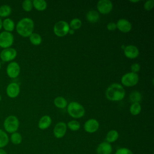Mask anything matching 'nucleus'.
Listing matches in <instances>:
<instances>
[{
    "label": "nucleus",
    "instance_id": "f257e3e1",
    "mask_svg": "<svg viewBox=\"0 0 154 154\" xmlns=\"http://www.w3.org/2000/svg\"><path fill=\"white\" fill-rule=\"evenodd\" d=\"M106 98L111 101H119L122 100L125 96L124 88L118 83L110 85L106 90Z\"/></svg>",
    "mask_w": 154,
    "mask_h": 154
},
{
    "label": "nucleus",
    "instance_id": "f03ea898",
    "mask_svg": "<svg viewBox=\"0 0 154 154\" xmlns=\"http://www.w3.org/2000/svg\"><path fill=\"white\" fill-rule=\"evenodd\" d=\"M34 27L33 20L29 17H25L18 22L16 25V31L20 35L26 37L32 33Z\"/></svg>",
    "mask_w": 154,
    "mask_h": 154
},
{
    "label": "nucleus",
    "instance_id": "7ed1b4c3",
    "mask_svg": "<svg viewBox=\"0 0 154 154\" xmlns=\"http://www.w3.org/2000/svg\"><path fill=\"white\" fill-rule=\"evenodd\" d=\"M67 112L71 117L75 119H79L84 116L85 109L80 103L76 102H72L67 106Z\"/></svg>",
    "mask_w": 154,
    "mask_h": 154
},
{
    "label": "nucleus",
    "instance_id": "20e7f679",
    "mask_svg": "<svg viewBox=\"0 0 154 154\" xmlns=\"http://www.w3.org/2000/svg\"><path fill=\"white\" fill-rule=\"evenodd\" d=\"M19 126V122L15 116H9L4 122V128L6 132L13 134L16 132Z\"/></svg>",
    "mask_w": 154,
    "mask_h": 154
},
{
    "label": "nucleus",
    "instance_id": "39448f33",
    "mask_svg": "<svg viewBox=\"0 0 154 154\" xmlns=\"http://www.w3.org/2000/svg\"><path fill=\"white\" fill-rule=\"evenodd\" d=\"M54 32L58 37H63L68 34L70 29L69 24L66 22L60 20L55 23L54 26Z\"/></svg>",
    "mask_w": 154,
    "mask_h": 154
},
{
    "label": "nucleus",
    "instance_id": "423d86ee",
    "mask_svg": "<svg viewBox=\"0 0 154 154\" xmlns=\"http://www.w3.org/2000/svg\"><path fill=\"white\" fill-rule=\"evenodd\" d=\"M139 81V77L137 73L129 72L123 75L121 78V82L123 85L126 87H133Z\"/></svg>",
    "mask_w": 154,
    "mask_h": 154
},
{
    "label": "nucleus",
    "instance_id": "0eeeda50",
    "mask_svg": "<svg viewBox=\"0 0 154 154\" xmlns=\"http://www.w3.org/2000/svg\"><path fill=\"white\" fill-rule=\"evenodd\" d=\"M13 35L7 31H3L0 33V47L6 49L10 48L13 43Z\"/></svg>",
    "mask_w": 154,
    "mask_h": 154
},
{
    "label": "nucleus",
    "instance_id": "6e6552de",
    "mask_svg": "<svg viewBox=\"0 0 154 154\" xmlns=\"http://www.w3.org/2000/svg\"><path fill=\"white\" fill-rule=\"evenodd\" d=\"M97 9L101 14H108L112 9V3L109 0H100L97 4Z\"/></svg>",
    "mask_w": 154,
    "mask_h": 154
},
{
    "label": "nucleus",
    "instance_id": "1a4fd4ad",
    "mask_svg": "<svg viewBox=\"0 0 154 154\" xmlns=\"http://www.w3.org/2000/svg\"><path fill=\"white\" fill-rule=\"evenodd\" d=\"M17 55V51L14 48H8L4 49L1 54L0 57L4 62H8L14 60Z\"/></svg>",
    "mask_w": 154,
    "mask_h": 154
},
{
    "label": "nucleus",
    "instance_id": "9d476101",
    "mask_svg": "<svg viewBox=\"0 0 154 154\" xmlns=\"http://www.w3.org/2000/svg\"><path fill=\"white\" fill-rule=\"evenodd\" d=\"M6 71L10 78H15L17 77L20 73V66L16 62H11L8 64Z\"/></svg>",
    "mask_w": 154,
    "mask_h": 154
},
{
    "label": "nucleus",
    "instance_id": "9b49d317",
    "mask_svg": "<svg viewBox=\"0 0 154 154\" xmlns=\"http://www.w3.org/2000/svg\"><path fill=\"white\" fill-rule=\"evenodd\" d=\"M99 127V123L98 121L94 119H88L84 123V129L87 132L94 133L96 132Z\"/></svg>",
    "mask_w": 154,
    "mask_h": 154
},
{
    "label": "nucleus",
    "instance_id": "f8f14e48",
    "mask_svg": "<svg viewBox=\"0 0 154 154\" xmlns=\"http://www.w3.org/2000/svg\"><path fill=\"white\" fill-rule=\"evenodd\" d=\"M67 131V125L64 122L57 123L54 128V135L57 138H63Z\"/></svg>",
    "mask_w": 154,
    "mask_h": 154
},
{
    "label": "nucleus",
    "instance_id": "ddd939ff",
    "mask_svg": "<svg viewBox=\"0 0 154 154\" xmlns=\"http://www.w3.org/2000/svg\"><path fill=\"white\" fill-rule=\"evenodd\" d=\"M6 92L8 97L11 98H15L20 93V87L18 84L16 82H11L8 85Z\"/></svg>",
    "mask_w": 154,
    "mask_h": 154
},
{
    "label": "nucleus",
    "instance_id": "4468645a",
    "mask_svg": "<svg viewBox=\"0 0 154 154\" xmlns=\"http://www.w3.org/2000/svg\"><path fill=\"white\" fill-rule=\"evenodd\" d=\"M125 55L131 59H134L139 55V50L134 45H128L124 48Z\"/></svg>",
    "mask_w": 154,
    "mask_h": 154
},
{
    "label": "nucleus",
    "instance_id": "2eb2a0df",
    "mask_svg": "<svg viewBox=\"0 0 154 154\" xmlns=\"http://www.w3.org/2000/svg\"><path fill=\"white\" fill-rule=\"evenodd\" d=\"M117 28L122 32H128L132 28V25L129 21L125 19H120L117 23Z\"/></svg>",
    "mask_w": 154,
    "mask_h": 154
},
{
    "label": "nucleus",
    "instance_id": "dca6fc26",
    "mask_svg": "<svg viewBox=\"0 0 154 154\" xmlns=\"http://www.w3.org/2000/svg\"><path fill=\"white\" fill-rule=\"evenodd\" d=\"M112 151V146L110 143L103 141L99 144L97 147V154H111Z\"/></svg>",
    "mask_w": 154,
    "mask_h": 154
},
{
    "label": "nucleus",
    "instance_id": "f3484780",
    "mask_svg": "<svg viewBox=\"0 0 154 154\" xmlns=\"http://www.w3.org/2000/svg\"><path fill=\"white\" fill-rule=\"evenodd\" d=\"M51 123H52L51 118L49 116L45 115L42 117L41 119H40L38 123V126L40 129L44 130L48 128L51 125Z\"/></svg>",
    "mask_w": 154,
    "mask_h": 154
},
{
    "label": "nucleus",
    "instance_id": "a211bd4d",
    "mask_svg": "<svg viewBox=\"0 0 154 154\" xmlns=\"http://www.w3.org/2000/svg\"><path fill=\"white\" fill-rule=\"evenodd\" d=\"M86 18L88 22L91 23H95L99 19V13L94 10H90L86 14Z\"/></svg>",
    "mask_w": 154,
    "mask_h": 154
},
{
    "label": "nucleus",
    "instance_id": "6ab92c4d",
    "mask_svg": "<svg viewBox=\"0 0 154 154\" xmlns=\"http://www.w3.org/2000/svg\"><path fill=\"white\" fill-rule=\"evenodd\" d=\"M118 138H119V133L116 130L109 131L106 135V142L109 143H114L118 139Z\"/></svg>",
    "mask_w": 154,
    "mask_h": 154
},
{
    "label": "nucleus",
    "instance_id": "aec40b11",
    "mask_svg": "<svg viewBox=\"0 0 154 154\" xmlns=\"http://www.w3.org/2000/svg\"><path fill=\"white\" fill-rule=\"evenodd\" d=\"M9 142V138L7 134L0 129V149L5 147Z\"/></svg>",
    "mask_w": 154,
    "mask_h": 154
},
{
    "label": "nucleus",
    "instance_id": "412c9836",
    "mask_svg": "<svg viewBox=\"0 0 154 154\" xmlns=\"http://www.w3.org/2000/svg\"><path fill=\"white\" fill-rule=\"evenodd\" d=\"M2 26L5 31L10 32L13 31L14 28V23L11 19L7 18L2 22Z\"/></svg>",
    "mask_w": 154,
    "mask_h": 154
},
{
    "label": "nucleus",
    "instance_id": "4be33fe9",
    "mask_svg": "<svg viewBox=\"0 0 154 154\" xmlns=\"http://www.w3.org/2000/svg\"><path fill=\"white\" fill-rule=\"evenodd\" d=\"M32 5L38 11H43L47 7V3L44 0H34Z\"/></svg>",
    "mask_w": 154,
    "mask_h": 154
},
{
    "label": "nucleus",
    "instance_id": "5701e85b",
    "mask_svg": "<svg viewBox=\"0 0 154 154\" xmlns=\"http://www.w3.org/2000/svg\"><path fill=\"white\" fill-rule=\"evenodd\" d=\"M54 105H55V106H57L58 108H61V109L66 108L67 105V102L66 99L61 96L57 97L54 99Z\"/></svg>",
    "mask_w": 154,
    "mask_h": 154
},
{
    "label": "nucleus",
    "instance_id": "b1692460",
    "mask_svg": "<svg viewBox=\"0 0 154 154\" xmlns=\"http://www.w3.org/2000/svg\"><path fill=\"white\" fill-rule=\"evenodd\" d=\"M141 94L137 90L132 91L129 94V99L133 103H139L141 100Z\"/></svg>",
    "mask_w": 154,
    "mask_h": 154
},
{
    "label": "nucleus",
    "instance_id": "393cba45",
    "mask_svg": "<svg viewBox=\"0 0 154 154\" xmlns=\"http://www.w3.org/2000/svg\"><path fill=\"white\" fill-rule=\"evenodd\" d=\"M29 37V40L31 43L34 45H39L42 43V37L37 33L32 32Z\"/></svg>",
    "mask_w": 154,
    "mask_h": 154
},
{
    "label": "nucleus",
    "instance_id": "a878e982",
    "mask_svg": "<svg viewBox=\"0 0 154 154\" xmlns=\"http://www.w3.org/2000/svg\"><path fill=\"white\" fill-rule=\"evenodd\" d=\"M10 140L11 143L15 145H18L21 143L22 141V137L20 134L19 132H14L11 135L10 137Z\"/></svg>",
    "mask_w": 154,
    "mask_h": 154
},
{
    "label": "nucleus",
    "instance_id": "bb28decb",
    "mask_svg": "<svg viewBox=\"0 0 154 154\" xmlns=\"http://www.w3.org/2000/svg\"><path fill=\"white\" fill-rule=\"evenodd\" d=\"M141 107L140 104V103H133L131 106H130V112L134 115V116H137L141 112Z\"/></svg>",
    "mask_w": 154,
    "mask_h": 154
},
{
    "label": "nucleus",
    "instance_id": "cd10ccee",
    "mask_svg": "<svg viewBox=\"0 0 154 154\" xmlns=\"http://www.w3.org/2000/svg\"><path fill=\"white\" fill-rule=\"evenodd\" d=\"M11 13V8L8 5H3L0 7V16L5 17L9 16Z\"/></svg>",
    "mask_w": 154,
    "mask_h": 154
},
{
    "label": "nucleus",
    "instance_id": "c85d7f7f",
    "mask_svg": "<svg viewBox=\"0 0 154 154\" xmlns=\"http://www.w3.org/2000/svg\"><path fill=\"white\" fill-rule=\"evenodd\" d=\"M82 26V22L78 18H74L73 19L69 24V26L71 28V29L75 30L79 29Z\"/></svg>",
    "mask_w": 154,
    "mask_h": 154
},
{
    "label": "nucleus",
    "instance_id": "c756f323",
    "mask_svg": "<svg viewBox=\"0 0 154 154\" xmlns=\"http://www.w3.org/2000/svg\"><path fill=\"white\" fill-rule=\"evenodd\" d=\"M67 127L73 131H76L79 129L81 125L80 123L76 120H72L68 122Z\"/></svg>",
    "mask_w": 154,
    "mask_h": 154
},
{
    "label": "nucleus",
    "instance_id": "7c9ffc66",
    "mask_svg": "<svg viewBox=\"0 0 154 154\" xmlns=\"http://www.w3.org/2000/svg\"><path fill=\"white\" fill-rule=\"evenodd\" d=\"M23 9L26 11H30L32 8V1L31 0H25L22 4Z\"/></svg>",
    "mask_w": 154,
    "mask_h": 154
},
{
    "label": "nucleus",
    "instance_id": "2f4dec72",
    "mask_svg": "<svg viewBox=\"0 0 154 154\" xmlns=\"http://www.w3.org/2000/svg\"><path fill=\"white\" fill-rule=\"evenodd\" d=\"M115 154H134V153L130 149L125 147H122L117 149Z\"/></svg>",
    "mask_w": 154,
    "mask_h": 154
},
{
    "label": "nucleus",
    "instance_id": "473e14b6",
    "mask_svg": "<svg viewBox=\"0 0 154 154\" xmlns=\"http://www.w3.org/2000/svg\"><path fill=\"white\" fill-rule=\"evenodd\" d=\"M154 5V0H149L146 1L144 4V8L147 11H150L152 9Z\"/></svg>",
    "mask_w": 154,
    "mask_h": 154
},
{
    "label": "nucleus",
    "instance_id": "72a5a7b5",
    "mask_svg": "<svg viewBox=\"0 0 154 154\" xmlns=\"http://www.w3.org/2000/svg\"><path fill=\"white\" fill-rule=\"evenodd\" d=\"M131 70L132 72L137 73L140 70V65L138 63H134L131 66Z\"/></svg>",
    "mask_w": 154,
    "mask_h": 154
},
{
    "label": "nucleus",
    "instance_id": "f704fd0d",
    "mask_svg": "<svg viewBox=\"0 0 154 154\" xmlns=\"http://www.w3.org/2000/svg\"><path fill=\"white\" fill-rule=\"evenodd\" d=\"M106 28L109 31H114L117 28L116 23L114 22H109L107 24Z\"/></svg>",
    "mask_w": 154,
    "mask_h": 154
},
{
    "label": "nucleus",
    "instance_id": "c9c22d12",
    "mask_svg": "<svg viewBox=\"0 0 154 154\" xmlns=\"http://www.w3.org/2000/svg\"><path fill=\"white\" fill-rule=\"evenodd\" d=\"M0 154H8V153L3 149H0Z\"/></svg>",
    "mask_w": 154,
    "mask_h": 154
},
{
    "label": "nucleus",
    "instance_id": "e433bc0d",
    "mask_svg": "<svg viewBox=\"0 0 154 154\" xmlns=\"http://www.w3.org/2000/svg\"><path fill=\"white\" fill-rule=\"evenodd\" d=\"M68 33H69V34H73L74 33V30L72 29H70Z\"/></svg>",
    "mask_w": 154,
    "mask_h": 154
},
{
    "label": "nucleus",
    "instance_id": "4c0bfd02",
    "mask_svg": "<svg viewBox=\"0 0 154 154\" xmlns=\"http://www.w3.org/2000/svg\"><path fill=\"white\" fill-rule=\"evenodd\" d=\"M2 22L0 18V29L2 28Z\"/></svg>",
    "mask_w": 154,
    "mask_h": 154
},
{
    "label": "nucleus",
    "instance_id": "58836bf2",
    "mask_svg": "<svg viewBox=\"0 0 154 154\" xmlns=\"http://www.w3.org/2000/svg\"><path fill=\"white\" fill-rule=\"evenodd\" d=\"M131 2H138V1H131Z\"/></svg>",
    "mask_w": 154,
    "mask_h": 154
},
{
    "label": "nucleus",
    "instance_id": "ea45409f",
    "mask_svg": "<svg viewBox=\"0 0 154 154\" xmlns=\"http://www.w3.org/2000/svg\"><path fill=\"white\" fill-rule=\"evenodd\" d=\"M1 62H0V69H1Z\"/></svg>",
    "mask_w": 154,
    "mask_h": 154
},
{
    "label": "nucleus",
    "instance_id": "a19ab883",
    "mask_svg": "<svg viewBox=\"0 0 154 154\" xmlns=\"http://www.w3.org/2000/svg\"><path fill=\"white\" fill-rule=\"evenodd\" d=\"M1 95H0V101H1Z\"/></svg>",
    "mask_w": 154,
    "mask_h": 154
}]
</instances>
